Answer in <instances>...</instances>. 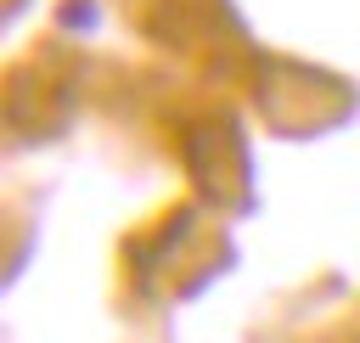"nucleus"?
<instances>
[]
</instances>
